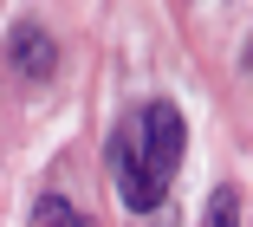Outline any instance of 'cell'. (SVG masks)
I'll list each match as a JSON object with an SVG mask.
<instances>
[{"label": "cell", "mask_w": 253, "mask_h": 227, "mask_svg": "<svg viewBox=\"0 0 253 227\" xmlns=\"http://www.w3.org/2000/svg\"><path fill=\"white\" fill-rule=\"evenodd\" d=\"M124 130H130V156H136V169H143L156 188H169V176L182 169V149H188L182 110H175L169 97H149L136 117H124Z\"/></svg>", "instance_id": "obj_1"}, {"label": "cell", "mask_w": 253, "mask_h": 227, "mask_svg": "<svg viewBox=\"0 0 253 227\" xmlns=\"http://www.w3.org/2000/svg\"><path fill=\"white\" fill-rule=\"evenodd\" d=\"M104 162H111V182H117L124 208H136V214H143V208H156V201H163V188H156V182H149L143 169H136V156H130V130H124V124L111 130V143H104Z\"/></svg>", "instance_id": "obj_2"}, {"label": "cell", "mask_w": 253, "mask_h": 227, "mask_svg": "<svg viewBox=\"0 0 253 227\" xmlns=\"http://www.w3.org/2000/svg\"><path fill=\"white\" fill-rule=\"evenodd\" d=\"M7 52H13L20 78H33V85H45V78L59 72V45H52V33H45L39 20H20V26L7 33Z\"/></svg>", "instance_id": "obj_3"}, {"label": "cell", "mask_w": 253, "mask_h": 227, "mask_svg": "<svg viewBox=\"0 0 253 227\" xmlns=\"http://www.w3.org/2000/svg\"><path fill=\"white\" fill-rule=\"evenodd\" d=\"M26 227H97V221H91L84 208H72L65 195H52V188H45V195L33 201V221H26Z\"/></svg>", "instance_id": "obj_4"}, {"label": "cell", "mask_w": 253, "mask_h": 227, "mask_svg": "<svg viewBox=\"0 0 253 227\" xmlns=\"http://www.w3.org/2000/svg\"><path fill=\"white\" fill-rule=\"evenodd\" d=\"M201 227H240V188H214V195H208V214H201Z\"/></svg>", "instance_id": "obj_5"}]
</instances>
